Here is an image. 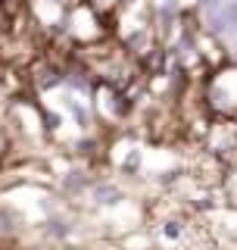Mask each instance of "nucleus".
Returning a JSON list of instances; mask_svg holds the SVG:
<instances>
[{
	"instance_id": "f257e3e1",
	"label": "nucleus",
	"mask_w": 237,
	"mask_h": 250,
	"mask_svg": "<svg viewBox=\"0 0 237 250\" xmlns=\"http://www.w3.org/2000/svg\"><path fill=\"white\" fill-rule=\"evenodd\" d=\"M216 28H218V31L237 28V3H222V6H216Z\"/></svg>"
}]
</instances>
